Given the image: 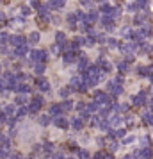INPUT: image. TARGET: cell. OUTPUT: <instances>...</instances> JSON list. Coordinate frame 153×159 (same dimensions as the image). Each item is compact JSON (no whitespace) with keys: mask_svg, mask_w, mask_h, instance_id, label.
I'll return each mask as SVG.
<instances>
[{"mask_svg":"<svg viewBox=\"0 0 153 159\" xmlns=\"http://www.w3.org/2000/svg\"><path fill=\"white\" fill-rule=\"evenodd\" d=\"M107 88H109V91H112V95H121V93H123L121 84H119L116 79H114V81H110V82L107 84Z\"/></svg>","mask_w":153,"mask_h":159,"instance_id":"1","label":"cell"},{"mask_svg":"<svg viewBox=\"0 0 153 159\" xmlns=\"http://www.w3.org/2000/svg\"><path fill=\"white\" fill-rule=\"evenodd\" d=\"M9 43H11L14 48H18V47H22V45L25 43V38H23V36H11V38H9Z\"/></svg>","mask_w":153,"mask_h":159,"instance_id":"2","label":"cell"},{"mask_svg":"<svg viewBox=\"0 0 153 159\" xmlns=\"http://www.w3.org/2000/svg\"><path fill=\"white\" fill-rule=\"evenodd\" d=\"M36 59L45 61V59H46V52L45 50H32L30 52V61H36Z\"/></svg>","mask_w":153,"mask_h":159,"instance_id":"3","label":"cell"},{"mask_svg":"<svg viewBox=\"0 0 153 159\" xmlns=\"http://www.w3.org/2000/svg\"><path fill=\"white\" fill-rule=\"evenodd\" d=\"M132 102H134V105H144V102H146V91H141L139 95H135L134 98H132Z\"/></svg>","mask_w":153,"mask_h":159,"instance_id":"4","label":"cell"},{"mask_svg":"<svg viewBox=\"0 0 153 159\" xmlns=\"http://www.w3.org/2000/svg\"><path fill=\"white\" fill-rule=\"evenodd\" d=\"M95 100L102 105V104H109V97L105 95V93H102V91H96L95 93Z\"/></svg>","mask_w":153,"mask_h":159,"instance_id":"5","label":"cell"},{"mask_svg":"<svg viewBox=\"0 0 153 159\" xmlns=\"http://www.w3.org/2000/svg\"><path fill=\"white\" fill-rule=\"evenodd\" d=\"M137 156H141L142 159H151V157H153V152H151L150 147H146V148H141V150H139Z\"/></svg>","mask_w":153,"mask_h":159,"instance_id":"6","label":"cell"},{"mask_svg":"<svg viewBox=\"0 0 153 159\" xmlns=\"http://www.w3.org/2000/svg\"><path fill=\"white\" fill-rule=\"evenodd\" d=\"M48 7L50 9H61V7H64V0H50Z\"/></svg>","mask_w":153,"mask_h":159,"instance_id":"7","label":"cell"},{"mask_svg":"<svg viewBox=\"0 0 153 159\" xmlns=\"http://www.w3.org/2000/svg\"><path fill=\"white\" fill-rule=\"evenodd\" d=\"M37 86L41 91H48L50 89V82L46 81V79H37Z\"/></svg>","mask_w":153,"mask_h":159,"instance_id":"8","label":"cell"},{"mask_svg":"<svg viewBox=\"0 0 153 159\" xmlns=\"http://www.w3.org/2000/svg\"><path fill=\"white\" fill-rule=\"evenodd\" d=\"M54 123L57 125V127H61V129H68V127H70V122L64 120V118H55Z\"/></svg>","mask_w":153,"mask_h":159,"instance_id":"9","label":"cell"},{"mask_svg":"<svg viewBox=\"0 0 153 159\" xmlns=\"http://www.w3.org/2000/svg\"><path fill=\"white\" fill-rule=\"evenodd\" d=\"M71 127L77 129V131H80L84 127V120H82V118H73V120H71Z\"/></svg>","mask_w":153,"mask_h":159,"instance_id":"10","label":"cell"},{"mask_svg":"<svg viewBox=\"0 0 153 159\" xmlns=\"http://www.w3.org/2000/svg\"><path fill=\"white\" fill-rule=\"evenodd\" d=\"M41 105H43V104H39L37 100H34V98H32V102L29 104V113H37Z\"/></svg>","mask_w":153,"mask_h":159,"instance_id":"11","label":"cell"},{"mask_svg":"<svg viewBox=\"0 0 153 159\" xmlns=\"http://www.w3.org/2000/svg\"><path fill=\"white\" fill-rule=\"evenodd\" d=\"M142 120H144V123L153 125V113H151V111H144V113H142Z\"/></svg>","mask_w":153,"mask_h":159,"instance_id":"12","label":"cell"},{"mask_svg":"<svg viewBox=\"0 0 153 159\" xmlns=\"http://www.w3.org/2000/svg\"><path fill=\"white\" fill-rule=\"evenodd\" d=\"M78 70H80V72L87 70V57H85V56H82L80 61H78Z\"/></svg>","mask_w":153,"mask_h":159,"instance_id":"13","label":"cell"},{"mask_svg":"<svg viewBox=\"0 0 153 159\" xmlns=\"http://www.w3.org/2000/svg\"><path fill=\"white\" fill-rule=\"evenodd\" d=\"M100 11H102L103 15H107V16H112V13H114V9H112L110 5H107V4L102 5V7H100Z\"/></svg>","mask_w":153,"mask_h":159,"instance_id":"14","label":"cell"},{"mask_svg":"<svg viewBox=\"0 0 153 159\" xmlns=\"http://www.w3.org/2000/svg\"><path fill=\"white\" fill-rule=\"evenodd\" d=\"M121 50H123V52H128V54H130V52L135 50V45H134V43H125V45H121Z\"/></svg>","mask_w":153,"mask_h":159,"instance_id":"15","label":"cell"},{"mask_svg":"<svg viewBox=\"0 0 153 159\" xmlns=\"http://www.w3.org/2000/svg\"><path fill=\"white\" fill-rule=\"evenodd\" d=\"M27 52H29V48L25 47V45H22V47L14 48V54H16V56H25V54H27Z\"/></svg>","mask_w":153,"mask_h":159,"instance_id":"16","label":"cell"},{"mask_svg":"<svg viewBox=\"0 0 153 159\" xmlns=\"http://www.w3.org/2000/svg\"><path fill=\"white\" fill-rule=\"evenodd\" d=\"M71 91H73V88H71V86H66V88H62L61 91H59V93H61V97H70L71 95Z\"/></svg>","mask_w":153,"mask_h":159,"instance_id":"17","label":"cell"},{"mask_svg":"<svg viewBox=\"0 0 153 159\" xmlns=\"http://www.w3.org/2000/svg\"><path fill=\"white\" fill-rule=\"evenodd\" d=\"M55 41H57L59 45H64V43H66V36H64V32H57V34H55Z\"/></svg>","mask_w":153,"mask_h":159,"instance_id":"18","label":"cell"},{"mask_svg":"<svg viewBox=\"0 0 153 159\" xmlns=\"http://www.w3.org/2000/svg\"><path fill=\"white\" fill-rule=\"evenodd\" d=\"M62 113V109H61V105H52L50 107V115H54V116H57V115H61Z\"/></svg>","mask_w":153,"mask_h":159,"instance_id":"19","label":"cell"},{"mask_svg":"<svg viewBox=\"0 0 153 159\" xmlns=\"http://www.w3.org/2000/svg\"><path fill=\"white\" fill-rule=\"evenodd\" d=\"M85 109H87L89 113H93V111H96V109H100V104L95 100V102H91V104H87V107H85Z\"/></svg>","mask_w":153,"mask_h":159,"instance_id":"20","label":"cell"},{"mask_svg":"<svg viewBox=\"0 0 153 159\" xmlns=\"http://www.w3.org/2000/svg\"><path fill=\"white\" fill-rule=\"evenodd\" d=\"M14 111H16V105H12V104L5 105V109H4V113H5V115H14Z\"/></svg>","mask_w":153,"mask_h":159,"instance_id":"21","label":"cell"},{"mask_svg":"<svg viewBox=\"0 0 153 159\" xmlns=\"http://www.w3.org/2000/svg\"><path fill=\"white\" fill-rule=\"evenodd\" d=\"M96 20H98V13H96V11H91L89 15H87V22L93 23V22H96Z\"/></svg>","mask_w":153,"mask_h":159,"instance_id":"22","label":"cell"},{"mask_svg":"<svg viewBox=\"0 0 153 159\" xmlns=\"http://www.w3.org/2000/svg\"><path fill=\"white\" fill-rule=\"evenodd\" d=\"M37 122L41 123V125H48V123H50V116L43 115V116H39V118H37Z\"/></svg>","mask_w":153,"mask_h":159,"instance_id":"23","label":"cell"},{"mask_svg":"<svg viewBox=\"0 0 153 159\" xmlns=\"http://www.w3.org/2000/svg\"><path fill=\"white\" fill-rule=\"evenodd\" d=\"M71 107H73L71 100H66V102H62V104H61V109H62V111H70Z\"/></svg>","mask_w":153,"mask_h":159,"instance_id":"24","label":"cell"},{"mask_svg":"<svg viewBox=\"0 0 153 159\" xmlns=\"http://www.w3.org/2000/svg\"><path fill=\"white\" fill-rule=\"evenodd\" d=\"M34 70H36V74H37V75H41L43 72H45V63H39V64H36V66H34Z\"/></svg>","mask_w":153,"mask_h":159,"instance_id":"25","label":"cell"},{"mask_svg":"<svg viewBox=\"0 0 153 159\" xmlns=\"http://www.w3.org/2000/svg\"><path fill=\"white\" fill-rule=\"evenodd\" d=\"M29 41H30V43H37V41H39V34H37V32H30Z\"/></svg>","mask_w":153,"mask_h":159,"instance_id":"26","label":"cell"},{"mask_svg":"<svg viewBox=\"0 0 153 159\" xmlns=\"http://www.w3.org/2000/svg\"><path fill=\"white\" fill-rule=\"evenodd\" d=\"M9 38L11 36H7V32H0V43H7Z\"/></svg>","mask_w":153,"mask_h":159,"instance_id":"27","label":"cell"},{"mask_svg":"<svg viewBox=\"0 0 153 159\" xmlns=\"http://www.w3.org/2000/svg\"><path fill=\"white\" fill-rule=\"evenodd\" d=\"M75 22H77V15H68V23L71 27H75Z\"/></svg>","mask_w":153,"mask_h":159,"instance_id":"28","label":"cell"},{"mask_svg":"<svg viewBox=\"0 0 153 159\" xmlns=\"http://www.w3.org/2000/svg\"><path fill=\"white\" fill-rule=\"evenodd\" d=\"M121 34H123L125 38H130L132 34H134V32H132V30H130L128 27H123V29H121Z\"/></svg>","mask_w":153,"mask_h":159,"instance_id":"29","label":"cell"},{"mask_svg":"<svg viewBox=\"0 0 153 159\" xmlns=\"http://www.w3.org/2000/svg\"><path fill=\"white\" fill-rule=\"evenodd\" d=\"M109 123L110 125H119V123H121V118H119V116H112L109 120Z\"/></svg>","mask_w":153,"mask_h":159,"instance_id":"30","label":"cell"},{"mask_svg":"<svg viewBox=\"0 0 153 159\" xmlns=\"http://www.w3.org/2000/svg\"><path fill=\"white\" fill-rule=\"evenodd\" d=\"M18 91H20V93H30V88H29V86H25V84H22V86H20V88H18Z\"/></svg>","mask_w":153,"mask_h":159,"instance_id":"31","label":"cell"},{"mask_svg":"<svg viewBox=\"0 0 153 159\" xmlns=\"http://www.w3.org/2000/svg\"><path fill=\"white\" fill-rule=\"evenodd\" d=\"M78 159H89V152L87 150H80L78 152Z\"/></svg>","mask_w":153,"mask_h":159,"instance_id":"32","label":"cell"},{"mask_svg":"<svg viewBox=\"0 0 153 159\" xmlns=\"http://www.w3.org/2000/svg\"><path fill=\"white\" fill-rule=\"evenodd\" d=\"M73 63V54H66L64 56V64H71Z\"/></svg>","mask_w":153,"mask_h":159,"instance_id":"33","label":"cell"},{"mask_svg":"<svg viewBox=\"0 0 153 159\" xmlns=\"http://www.w3.org/2000/svg\"><path fill=\"white\" fill-rule=\"evenodd\" d=\"M118 68L121 70V72H125V70H128V63H126V61H123V63H119V64H118Z\"/></svg>","mask_w":153,"mask_h":159,"instance_id":"34","label":"cell"},{"mask_svg":"<svg viewBox=\"0 0 153 159\" xmlns=\"http://www.w3.org/2000/svg\"><path fill=\"white\" fill-rule=\"evenodd\" d=\"M4 88H7V82H5V79H0V93L4 91Z\"/></svg>","mask_w":153,"mask_h":159,"instance_id":"35","label":"cell"},{"mask_svg":"<svg viewBox=\"0 0 153 159\" xmlns=\"http://www.w3.org/2000/svg\"><path fill=\"white\" fill-rule=\"evenodd\" d=\"M5 157H7V150L0 147V159H5Z\"/></svg>","mask_w":153,"mask_h":159,"instance_id":"36","label":"cell"},{"mask_svg":"<svg viewBox=\"0 0 153 159\" xmlns=\"http://www.w3.org/2000/svg\"><path fill=\"white\" fill-rule=\"evenodd\" d=\"M27 113H29V107H22L18 111V116H23V115H27Z\"/></svg>","mask_w":153,"mask_h":159,"instance_id":"37","label":"cell"},{"mask_svg":"<svg viewBox=\"0 0 153 159\" xmlns=\"http://www.w3.org/2000/svg\"><path fill=\"white\" fill-rule=\"evenodd\" d=\"M54 150V145L52 143H45V152H52Z\"/></svg>","mask_w":153,"mask_h":159,"instance_id":"38","label":"cell"},{"mask_svg":"<svg viewBox=\"0 0 153 159\" xmlns=\"http://www.w3.org/2000/svg\"><path fill=\"white\" fill-rule=\"evenodd\" d=\"M146 4H148V0H137V5H139V7H146Z\"/></svg>","mask_w":153,"mask_h":159,"instance_id":"39","label":"cell"},{"mask_svg":"<svg viewBox=\"0 0 153 159\" xmlns=\"http://www.w3.org/2000/svg\"><path fill=\"white\" fill-rule=\"evenodd\" d=\"M14 102H16V104H23V102H25V97H23V95L16 97V100H14Z\"/></svg>","mask_w":153,"mask_h":159,"instance_id":"40","label":"cell"},{"mask_svg":"<svg viewBox=\"0 0 153 159\" xmlns=\"http://www.w3.org/2000/svg\"><path fill=\"white\" fill-rule=\"evenodd\" d=\"M146 74H148V68H144V66L139 68V75H146Z\"/></svg>","mask_w":153,"mask_h":159,"instance_id":"41","label":"cell"},{"mask_svg":"<svg viewBox=\"0 0 153 159\" xmlns=\"http://www.w3.org/2000/svg\"><path fill=\"white\" fill-rule=\"evenodd\" d=\"M116 136H118V138H123V136H125V131H123V129L116 131Z\"/></svg>","mask_w":153,"mask_h":159,"instance_id":"42","label":"cell"},{"mask_svg":"<svg viewBox=\"0 0 153 159\" xmlns=\"http://www.w3.org/2000/svg\"><path fill=\"white\" fill-rule=\"evenodd\" d=\"M109 150H112V152L118 150V143H110V145H109Z\"/></svg>","mask_w":153,"mask_h":159,"instance_id":"43","label":"cell"},{"mask_svg":"<svg viewBox=\"0 0 153 159\" xmlns=\"http://www.w3.org/2000/svg\"><path fill=\"white\" fill-rule=\"evenodd\" d=\"M22 13H23V15H30V7H22Z\"/></svg>","mask_w":153,"mask_h":159,"instance_id":"44","label":"cell"},{"mask_svg":"<svg viewBox=\"0 0 153 159\" xmlns=\"http://www.w3.org/2000/svg\"><path fill=\"white\" fill-rule=\"evenodd\" d=\"M107 43L110 45V47H116V45H118V41H116V39H107Z\"/></svg>","mask_w":153,"mask_h":159,"instance_id":"45","label":"cell"},{"mask_svg":"<svg viewBox=\"0 0 153 159\" xmlns=\"http://www.w3.org/2000/svg\"><path fill=\"white\" fill-rule=\"evenodd\" d=\"M52 54H59V45H54V47H52Z\"/></svg>","mask_w":153,"mask_h":159,"instance_id":"46","label":"cell"},{"mask_svg":"<svg viewBox=\"0 0 153 159\" xmlns=\"http://www.w3.org/2000/svg\"><path fill=\"white\" fill-rule=\"evenodd\" d=\"M137 9V4H130L128 5V11H135Z\"/></svg>","mask_w":153,"mask_h":159,"instance_id":"47","label":"cell"},{"mask_svg":"<svg viewBox=\"0 0 153 159\" xmlns=\"http://www.w3.org/2000/svg\"><path fill=\"white\" fill-rule=\"evenodd\" d=\"M11 159H23V157L20 156V154H12V156H11Z\"/></svg>","mask_w":153,"mask_h":159,"instance_id":"48","label":"cell"},{"mask_svg":"<svg viewBox=\"0 0 153 159\" xmlns=\"http://www.w3.org/2000/svg\"><path fill=\"white\" fill-rule=\"evenodd\" d=\"M80 4H82V5H89L91 0H80Z\"/></svg>","mask_w":153,"mask_h":159,"instance_id":"49","label":"cell"},{"mask_svg":"<svg viewBox=\"0 0 153 159\" xmlns=\"http://www.w3.org/2000/svg\"><path fill=\"white\" fill-rule=\"evenodd\" d=\"M132 141H134V138H132V136L130 138H125V143H132Z\"/></svg>","mask_w":153,"mask_h":159,"instance_id":"50","label":"cell"},{"mask_svg":"<svg viewBox=\"0 0 153 159\" xmlns=\"http://www.w3.org/2000/svg\"><path fill=\"white\" fill-rule=\"evenodd\" d=\"M4 18H5V15H4L2 11H0V20H4Z\"/></svg>","mask_w":153,"mask_h":159,"instance_id":"51","label":"cell"},{"mask_svg":"<svg viewBox=\"0 0 153 159\" xmlns=\"http://www.w3.org/2000/svg\"><path fill=\"white\" fill-rule=\"evenodd\" d=\"M70 159H73V157H70Z\"/></svg>","mask_w":153,"mask_h":159,"instance_id":"52","label":"cell"}]
</instances>
